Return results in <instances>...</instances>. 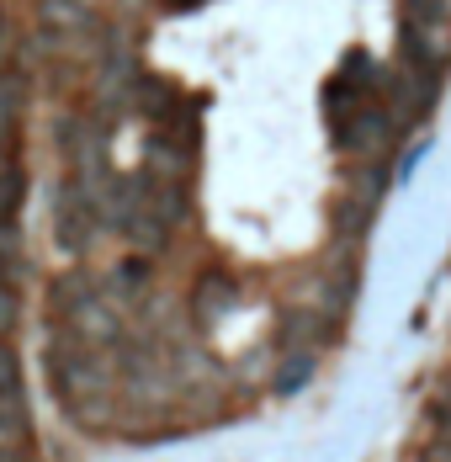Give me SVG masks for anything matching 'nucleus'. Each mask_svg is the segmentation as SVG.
Instances as JSON below:
<instances>
[{
    "instance_id": "obj_9",
    "label": "nucleus",
    "mask_w": 451,
    "mask_h": 462,
    "mask_svg": "<svg viewBox=\"0 0 451 462\" xmlns=\"http://www.w3.org/2000/svg\"><path fill=\"white\" fill-rule=\"evenodd\" d=\"M165 5H176V11H191V5H202V0H165Z\"/></svg>"
},
{
    "instance_id": "obj_4",
    "label": "nucleus",
    "mask_w": 451,
    "mask_h": 462,
    "mask_svg": "<svg viewBox=\"0 0 451 462\" xmlns=\"http://www.w3.org/2000/svg\"><path fill=\"white\" fill-rule=\"evenodd\" d=\"M0 420H22L27 425V393H22V362L16 351L0 340Z\"/></svg>"
},
{
    "instance_id": "obj_3",
    "label": "nucleus",
    "mask_w": 451,
    "mask_h": 462,
    "mask_svg": "<svg viewBox=\"0 0 451 462\" xmlns=\"http://www.w3.org/2000/svg\"><path fill=\"white\" fill-rule=\"evenodd\" d=\"M22 96H27V75L22 69H0V165H11V149H16Z\"/></svg>"
},
{
    "instance_id": "obj_2",
    "label": "nucleus",
    "mask_w": 451,
    "mask_h": 462,
    "mask_svg": "<svg viewBox=\"0 0 451 462\" xmlns=\"http://www.w3.org/2000/svg\"><path fill=\"white\" fill-rule=\"evenodd\" d=\"M388 112L382 106H361V112H351L340 128H335V143L345 149V154H372V149H382L388 143Z\"/></svg>"
},
{
    "instance_id": "obj_1",
    "label": "nucleus",
    "mask_w": 451,
    "mask_h": 462,
    "mask_svg": "<svg viewBox=\"0 0 451 462\" xmlns=\"http://www.w3.org/2000/svg\"><path fill=\"white\" fill-rule=\"evenodd\" d=\"M96 229H101V218H96L90 197L75 181H64L59 186V208H53V239H59L69 255H80L90 239H96Z\"/></svg>"
},
{
    "instance_id": "obj_8",
    "label": "nucleus",
    "mask_w": 451,
    "mask_h": 462,
    "mask_svg": "<svg viewBox=\"0 0 451 462\" xmlns=\"http://www.w3.org/2000/svg\"><path fill=\"white\" fill-rule=\"evenodd\" d=\"M16 314H22V298H16V287H11V282H0V329H11Z\"/></svg>"
},
{
    "instance_id": "obj_6",
    "label": "nucleus",
    "mask_w": 451,
    "mask_h": 462,
    "mask_svg": "<svg viewBox=\"0 0 451 462\" xmlns=\"http://www.w3.org/2000/svg\"><path fill=\"white\" fill-rule=\"evenodd\" d=\"M224 309H234V282L207 277L202 287H197V314H202V319H218Z\"/></svg>"
},
{
    "instance_id": "obj_7",
    "label": "nucleus",
    "mask_w": 451,
    "mask_h": 462,
    "mask_svg": "<svg viewBox=\"0 0 451 462\" xmlns=\"http://www.w3.org/2000/svg\"><path fill=\"white\" fill-rule=\"evenodd\" d=\"M27 447V425L22 420H0V462H16L11 452H22Z\"/></svg>"
},
{
    "instance_id": "obj_5",
    "label": "nucleus",
    "mask_w": 451,
    "mask_h": 462,
    "mask_svg": "<svg viewBox=\"0 0 451 462\" xmlns=\"http://www.w3.org/2000/svg\"><path fill=\"white\" fill-rule=\"evenodd\" d=\"M43 27L48 32H86L90 27V11L86 5H75V0H43Z\"/></svg>"
}]
</instances>
